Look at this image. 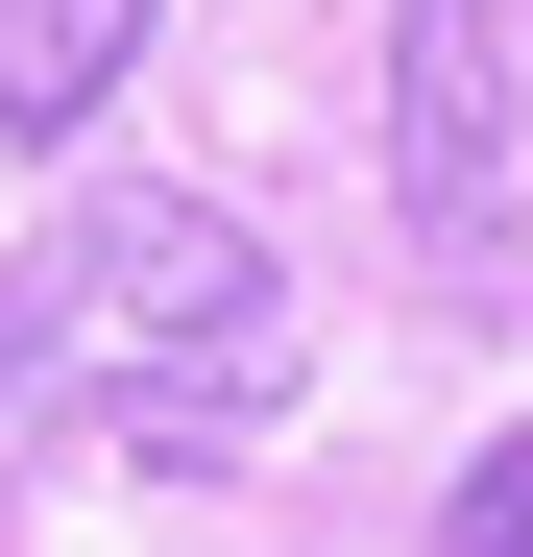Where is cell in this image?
<instances>
[{
    "label": "cell",
    "mask_w": 533,
    "mask_h": 557,
    "mask_svg": "<svg viewBox=\"0 0 533 557\" xmlns=\"http://www.w3.org/2000/svg\"><path fill=\"white\" fill-rule=\"evenodd\" d=\"M292 412V267L219 195H73L0 267V436H98V460H243Z\"/></svg>",
    "instance_id": "1"
},
{
    "label": "cell",
    "mask_w": 533,
    "mask_h": 557,
    "mask_svg": "<svg viewBox=\"0 0 533 557\" xmlns=\"http://www.w3.org/2000/svg\"><path fill=\"white\" fill-rule=\"evenodd\" d=\"M388 195L461 267H509V25L485 0H388Z\"/></svg>",
    "instance_id": "2"
},
{
    "label": "cell",
    "mask_w": 533,
    "mask_h": 557,
    "mask_svg": "<svg viewBox=\"0 0 533 557\" xmlns=\"http://www.w3.org/2000/svg\"><path fill=\"white\" fill-rule=\"evenodd\" d=\"M146 73V0H0V146H73Z\"/></svg>",
    "instance_id": "3"
},
{
    "label": "cell",
    "mask_w": 533,
    "mask_h": 557,
    "mask_svg": "<svg viewBox=\"0 0 533 557\" xmlns=\"http://www.w3.org/2000/svg\"><path fill=\"white\" fill-rule=\"evenodd\" d=\"M436 557H533V412L461 460V509H436Z\"/></svg>",
    "instance_id": "4"
}]
</instances>
